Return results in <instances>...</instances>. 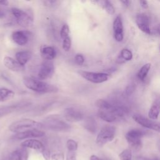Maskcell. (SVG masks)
I'll list each match as a JSON object with an SVG mask.
<instances>
[{
	"mask_svg": "<svg viewBox=\"0 0 160 160\" xmlns=\"http://www.w3.org/2000/svg\"><path fill=\"white\" fill-rule=\"evenodd\" d=\"M19 153L21 160H28V151L26 148H21L18 149Z\"/></svg>",
	"mask_w": 160,
	"mask_h": 160,
	"instance_id": "f1b7e54d",
	"label": "cell"
},
{
	"mask_svg": "<svg viewBox=\"0 0 160 160\" xmlns=\"http://www.w3.org/2000/svg\"><path fill=\"white\" fill-rule=\"evenodd\" d=\"M116 129L114 126L106 125L103 126L98 133L96 142L99 146H103L108 142L112 141L115 136Z\"/></svg>",
	"mask_w": 160,
	"mask_h": 160,
	"instance_id": "5b68a950",
	"label": "cell"
},
{
	"mask_svg": "<svg viewBox=\"0 0 160 160\" xmlns=\"http://www.w3.org/2000/svg\"><path fill=\"white\" fill-rule=\"evenodd\" d=\"M136 24L138 28L143 32L150 34L151 31L149 27V21L148 16L144 13H139L136 16Z\"/></svg>",
	"mask_w": 160,
	"mask_h": 160,
	"instance_id": "8fae6325",
	"label": "cell"
},
{
	"mask_svg": "<svg viewBox=\"0 0 160 160\" xmlns=\"http://www.w3.org/2000/svg\"><path fill=\"white\" fill-rule=\"evenodd\" d=\"M152 160H160V159H158V158H155V159H152Z\"/></svg>",
	"mask_w": 160,
	"mask_h": 160,
	"instance_id": "7bdbcfd3",
	"label": "cell"
},
{
	"mask_svg": "<svg viewBox=\"0 0 160 160\" xmlns=\"http://www.w3.org/2000/svg\"><path fill=\"white\" fill-rule=\"evenodd\" d=\"M71 40L69 36L63 39L62 48L65 51H68L71 48Z\"/></svg>",
	"mask_w": 160,
	"mask_h": 160,
	"instance_id": "f546056e",
	"label": "cell"
},
{
	"mask_svg": "<svg viewBox=\"0 0 160 160\" xmlns=\"http://www.w3.org/2000/svg\"><path fill=\"white\" fill-rule=\"evenodd\" d=\"M89 160H102L101 158H99L98 156H96V155H91L90 156Z\"/></svg>",
	"mask_w": 160,
	"mask_h": 160,
	"instance_id": "f35d334b",
	"label": "cell"
},
{
	"mask_svg": "<svg viewBox=\"0 0 160 160\" xmlns=\"http://www.w3.org/2000/svg\"><path fill=\"white\" fill-rule=\"evenodd\" d=\"M54 72V66L51 60H44L39 69L38 76L41 79H47L51 78Z\"/></svg>",
	"mask_w": 160,
	"mask_h": 160,
	"instance_id": "9c48e42d",
	"label": "cell"
},
{
	"mask_svg": "<svg viewBox=\"0 0 160 160\" xmlns=\"http://www.w3.org/2000/svg\"><path fill=\"white\" fill-rule=\"evenodd\" d=\"M160 113V99H156L148 112V117L149 119L152 120H156L158 118V116Z\"/></svg>",
	"mask_w": 160,
	"mask_h": 160,
	"instance_id": "ac0fdd59",
	"label": "cell"
},
{
	"mask_svg": "<svg viewBox=\"0 0 160 160\" xmlns=\"http://www.w3.org/2000/svg\"><path fill=\"white\" fill-rule=\"evenodd\" d=\"M63 116L69 122H78L84 118V114L82 111L73 107L65 108L63 111Z\"/></svg>",
	"mask_w": 160,
	"mask_h": 160,
	"instance_id": "30bf717a",
	"label": "cell"
},
{
	"mask_svg": "<svg viewBox=\"0 0 160 160\" xmlns=\"http://www.w3.org/2000/svg\"><path fill=\"white\" fill-rule=\"evenodd\" d=\"M145 131L140 129H132L129 131L125 135L131 150L138 151L142 148L141 138L144 136Z\"/></svg>",
	"mask_w": 160,
	"mask_h": 160,
	"instance_id": "277c9868",
	"label": "cell"
},
{
	"mask_svg": "<svg viewBox=\"0 0 160 160\" xmlns=\"http://www.w3.org/2000/svg\"><path fill=\"white\" fill-rule=\"evenodd\" d=\"M74 61L78 65H82L84 62V58L81 54H77L74 57Z\"/></svg>",
	"mask_w": 160,
	"mask_h": 160,
	"instance_id": "4dcf8cb0",
	"label": "cell"
},
{
	"mask_svg": "<svg viewBox=\"0 0 160 160\" xmlns=\"http://www.w3.org/2000/svg\"><path fill=\"white\" fill-rule=\"evenodd\" d=\"M32 53L29 51H21L16 53V61L22 66H24L31 58Z\"/></svg>",
	"mask_w": 160,
	"mask_h": 160,
	"instance_id": "d6986e66",
	"label": "cell"
},
{
	"mask_svg": "<svg viewBox=\"0 0 160 160\" xmlns=\"http://www.w3.org/2000/svg\"><path fill=\"white\" fill-rule=\"evenodd\" d=\"M132 119L141 126L160 132V122L144 117L138 114L132 116Z\"/></svg>",
	"mask_w": 160,
	"mask_h": 160,
	"instance_id": "8992f818",
	"label": "cell"
},
{
	"mask_svg": "<svg viewBox=\"0 0 160 160\" xmlns=\"http://www.w3.org/2000/svg\"><path fill=\"white\" fill-rule=\"evenodd\" d=\"M14 92L9 89L0 88V102H4L14 96Z\"/></svg>",
	"mask_w": 160,
	"mask_h": 160,
	"instance_id": "7402d4cb",
	"label": "cell"
},
{
	"mask_svg": "<svg viewBox=\"0 0 160 160\" xmlns=\"http://www.w3.org/2000/svg\"><path fill=\"white\" fill-rule=\"evenodd\" d=\"M135 89V86L134 84H129L128 85L124 91V93L126 94V96H129L131 95L134 91Z\"/></svg>",
	"mask_w": 160,
	"mask_h": 160,
	"instance_id": "e575fe53",
	"label": "cell"
},
{
	"mask_svg": "<svg viewBox=\"0 0 160 160\" xmlns=\"http://www.w3.org/2000/svg\"><path fill=\"white\" fill-rule=\"evenodd\" d=\"M66 147H67L68 151L76 152V150L78 149V143L76 141L69 139L67 141Z\"/></svg>",
	"mask_w": 160,
	"mask_h": 160,
	"instance_id": "4316f807",
	"label": "cell"
},
{
	"mask_svg": "<svg viewBox=\"0 0 160 160\" xmlns=\"http://www.w3.org/2000/svg\"><path fill=\"white\" fill-rule=\"evenodd\" d=\"M21 147L25 148H31L37 151H42L45 146L44 144L39 140L35 139H29L24 141L21 144Z\"/></svg>",
	"mask_w": 160,
	"mask_h": 160,
	"instance_id": "9a60e30c",
	"label": "cell"
},
{
	"mask_svg": "<svg viewBox=\"0 0 160 160\" xmlns=\"http://www.w3.org/2000/svg\"><path fill=\"white\" fill-rule=\"evenodd\" d=\"M151 69V64L146 63L143 65L139 70L138 72V78L141 81H144L146 78L149 70Z\"/></svg>",
	"mask_w": 160,
	"mask_h": 160,
	"instance_id": "d4e9b609",
	"label": "cell"
},
{
	"mask_svg": "<svg viewBox=\"0 0 160 160\" xmlns=\"http://www.w3.org/2000/svg\"><path fill=\"white\" fill-rule=\"evenodd\" d=\"M3 62L4 66L9 69L13 71H20L23 69V66H22L16 60L13 58L6 56L3 59Z\"/></svg>",
	"mask_w": 160,
	"mask_h": 160,
	"instance_id": "e0dca14e",
	"label": "cell"
},
{
	"mask_svg": "<svg viewBox=\"0 0 160 160\" xmlns=\"http://www.w3.org/2000/svg\"><path fill=\"white\" fill-rule=\"evenodd\" d=\"M27 103L19 102L16 104H12L9 106H4L0 107V118L7 114H9L12 112H14L18 109H21L22 108L26 106Z\"/></svg>",
	"mask_w": 160,
	"mask_h": 160,
	"instance_id": "2e32d148",
	"label": "cell"
},
{
	"mask_svg": "<svg viewBox=\"0 0 160 160\" xmlns=\"http://www.w3.org/2000/svg\"><path fill=\"white\" fill-rule=\"evenodd\" d=\"M11 12L14 16L18 24L22 27H28L32 24L31 17L24 11L19 8H12Z\"/></svg>",
	"mask_w": 160,
	"mask_h": 160,
	"instance_id": "52a82bcc",
	"label": "cell"
},
{
	"mask_svg": "<svg viewBox=\"0 0 160 160\" xmlns=\"http://www.w3.org/2000/svg\"><path fill=\"white\" fill-rule=\"evenodd\" d=\"M0 4L1 5H4V6H7L8 4V1H0Z\"/></svg>",
	"mask_w": 160,
	"mask_h": 160,
	"instance_id": "ab89813d",
	"label": "cell"
},
{
	"mask_svg": "<svg viewBox=\"0 0 160 160\" xmlns=\"http://www.w3.org/2000/svg\"><path fill=\"white\" fill-rule=\"evenodd\" d=\"M132 58V53L131 51H130L129 49H127V48H123L120 52L119 59L118 60H119L118 62L121 63L125 61H131Z\"/></svg>",
	"mask_w": 160,
	"mask_h": 160,
	"instance_id": "cb8c5ba5",
	"label": "cell"
},
{
	"mask_svg": "<svg viewBox=\"0 0 160 160\" xmlns=\"http://www.w3.org/2000/svg\"><path fill=\"white\" fill-rule=\"evenodd\" d=\"M158 149H159V150L160 151V140L158 142Z\"/></svg>",
	"mask_w": 160,
	"mask_h": 160,
	"instance_id": "b9f144b4",
	"label": "cell"
},
{
	"mask_svg": "<svg viewBox=\"0 0 160 160\" xmlns=\"http://www.w3.org/2000/svg\"><path fill=\"white\" fill-rule=\"evenodd\" d=\"M95 2L98 3L110 15H112L115 12V8L112 3L109 1H96Z\"/></svg>",
	"mask_w": 160,
	"mask_h": 160,
	"instance_id": "603a6c76",
	"label": "cell"
},
{
	"mask_svg": "<svg viewBox=\"0 0 160 160\" xmlns=\"http://www.w3.org/2000/svg\"><path fill=\"white\" fill-rule=\"evenodd\" d=\"M43 128L54 131H67L71 128L69 124L65 122L58 114L47 116L42 122Z\"/></svg>",
	"mask_w": 160,
	"mask_h": 160,
	"instance_id": "7a4b0ae2",
	"label": "cell"
},
{
	"mask_svg": "<svg viewBox=\"0 0 160 160\" xmlns=\"http://www.w3.org/2000/svg\"><path fill=\"white\" fill-rule=\"evenodd\" d=\"M41 153L42 154V156L45 160H50L51 158L50 151L46 148V147L44 148V149L41 151Z\"/></svg>",
	"mask_w": 160,
	"mask_h": 160,
	"instance_id": "d6a6232c",
	"label": "cell"
},
{
	"mask_svg": "<svg viewBox=\"0 0 160 160\" xmlns=\"http://www.w3.org/2000/svg\"><path fill=\"white\" fill-rule=\"evenodd\" d=\"M139 3L141 6V7L143 8V9H148V7H149V5H148V1H139Z\"/></svg>",
	"mask_w": 160,
	"mask_h": 160,
	"instance_id": "8d00e7d4",
	"label": "cell"
},
{
	"mask_svg": "<svg viewBox=\"0 0 160 160\" xmlns=\"http://www.w3.org/2000/svg\"><path fill=\"white\" fill-rule=\"evenodd\" d=\"M83 126L84 128L91 133H94L96 131V122L92 117H88L84 121Z\"/></svg>",
	"mask_w": 160,
	"mask_h": 160,
	"instance_id": "44dd1931",
	"label": "cell"
},
{
	"mask_svg": "<svg viewBox=\"0 0 160 160\" xmlns=\"http://www.w3.org/2000/svg\"><path fill=\"white\" fill-rule=\"evenodd\" d=\"M9 160H21L18 150L14 151L11 153Z\"/></svg>",
	"mask_w": 160,
	"mask_h": 160,
	"instance_id": "1f68e13d",
	"label": "cell"
},
{
	"mask_svg": "<svg viewBox=\"0 0 160 160\" xmlns=\"http://www.w3.org/2000/svg\"><path fill=\"white\" fill-rule=\"evenodd\" d=\"M41 54L44 60H52L56 56V51L52 46H44L41 49Z\"/></svg>",
	"mask_w": 160,
	"mask_h": 160,
	"instance_id": "ffe728a7",
	"label": "cell"
},
{
	"mask_svg": "<svg viewBox=\"0 0 160 160\" xmlns=\"http://www.w3.org/2000/svg\"><path fill=\"white\" fill-rule=\"evenodd\" d=\"M52 160H64V155L62 152H57L51 155Z\"/></svg>",
	"mask_w": 160,
	"mask_h": 160,
	"instance_id": "836d02e7",
	"label": "cell"
},
{
	"mask_svg": "<svg viewBox=\"0 0 160 160\" xmlns=\"http://www.w3.org/2000/svg\"><path fill=\"white\" fill-rule=\"evenodd\" d=\"M69 26L68 24H65L61 28V29L60 31V36H61V38L64 39L69 37Z\"/></svg>",
	"mask_w": 160,
	"mask_h": 160,
	"instance_id": "83f0119b",
	"label": "cell"
},
{
	"mask_svg": "<svg viewBox=\"0 0 160 160\" xmlns=\"http://www.w3.org/2000/svg\"><path fill=\"white\" fill-rule=\"evenodd\" d=\"M66 160H76V152L68 151Z\"/></svg>",
	"mask_w": 160,
	"mask_h": 160,
	"instance_id": "d590c367",
	"label": "cell"
},
{
	"mask_svg": "<svg viewBox=\"0 0 160 160\" xmlns=\"http://www.w3.org/2000/svg\"><path fill=\"white\" fill-rule=\"evenodd\" d=\"M44 128L42 122L31 119H22L12 122L9 129L13 132L18 133L31 129H40Z\"/></svg>",
	"mask_w": 160,
	"mask_h": 160,
	"instance_id": "3957f363",
	"label": "cell"
},
{
	"mask_svg": "<svg viewBox=\"0 0 160 160\" xmlns=\"http://www.w3.org/2000/svg\"><path fill=\"white\" fill-rule=\"evenodd\" d=\"M30 33L28 31H17L12 34V39L13 41L19 46H24L28 43Z\"/></svg>",
	"mask_w": 160,
	"mask_h": 160,
	"instance_id": "5bb4252c",
	"label": "cell"
},
{
	"mask_svg": "<svg viewBox=\"0 0 160 160\" xmlns=\"http://www.w3.org/2000/svg\"><path fill=\"white\" fill-rule=\"evenodd\" d=\"M157 31H158V34L160 35V24L158 25V28H157Z\"/></svg>",
	"mask_w": 160,
	"mask_h": 160,
	"instance_id": "60d3db41",
	"label": "cell"
},
{
	"mask_svg": "<svg viewBox=\"0 0 160 160\" xmlns=\"http://www.w3.org/2000/svg\"><path fill=\"white\" fill-rule=\"evenodd\" d=\"M79 74L87 81L96 84L104 82L109 78V74L104 72H94L82 71L79 72Z\"/></svg>",
	"mask_w": 160,
	"mask_h": 160,
	"instance_id": "ba28073f",
	"label": "cell"
},
{
	"mask_svg": "<svg viewBox=\"0 0 160 160\" xmlns=\"http://www.w3.org/2000/svg\"><path fill=\"white\" fill-rule=\"evenodd\" d=\"M159 51H160V46H159Z\"/></svg>",
	"mask_w": 160,
	"mask_h": 160,
	"instance_id": "ee69618b",
	"label": "cell"
},
{
	"mask_svg": "<svg viewBox=\"0 0 160 160\" xmlns=\"http://www.w3.org/2000/svg\"><path fill=\"white\" fill-rule=\"evenodd\" d=\"M45 135V132L40 129H31L18 133H16L13 138L16 139H29L34 138H41Z\"/></svg>",
	"mask_w": 160,
	"mask_h": 160,
	"instance_id": "4fadbf2b",
	"label": "cell"
},
{
	"mask_svg": "<svg viewBox=\"0 0 160 160\" xmlns=\"http://www.w3.org/2000/svg\"><path fill=\"white\" fill-rule=\"evenodd\" d=\"M120 160H131L132 159V151L130 149L123 150L119 155Z\"/></svg>",
	"mask_w": 160,
	"mask_h": 160,
	"instance_id": "484cf974",
	"label": "cell"
},
{
	"mask_svg": "<svg viewBox=\"0 0 160 160\" xmlns=\"http://www.w3.org/2000/svg\"><path fill=\"white\" fill-rule=\"evenodd\" d=\"M113 32L114 38L118 42H121L124 38V29L123 24L121 16L116 17L113 21Z\"/></svg>",
	"mask_w": 160,
	"mask_h": 160,
	"instance_id": "7c38bea8",
	"label": "cell"
},
{
	"mask_svg": "<svg viewBox=\"0 0 160 160\" xmlns=\"http://www.w3.org/2000/svg\"><path fill=\"white\" fill-rule=\"evenodd\" d=\"M23 83L24 86L33 91L41 93L56 92L58 91V88L54 85L47 83L42 81L29 77L23 78Z\"/></svg>",
	"mask_w": 160,
	"mask_h": 160,
	"instance_id": "6da1fadb",
	"label": "cell"
},
{
	"mask_svg": "<svg viewBox=\"0 0 160 160\" xmlns=\"http://www.w3.org/2000/svg\"><path fill=\"white\" fill-rule=\"evenodd\" d=\"M120 2L125 7H128L130 5V4H131V1H121Z\"/></svg>",
	"mask_w": 160,
	"mask_h": 160,
	"instance_id": "74e56055",
	"label": "cell"
}]
</instances>
